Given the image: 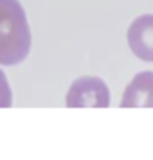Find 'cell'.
Segmentation results:
<instances>
[{
    "instance_id": "obj_1",
    "label": "cell",
    "mask_w": 153,
    "mask_h": 160,
    "mask_svg": "<svg viewBox=\"0 0 153 160\" xmlns=\"http://www.w3.org/2000/svg\"><path fill=\"white\" fill-rule=\"evenodd\" d=\"M31 51L29 22L18 0H0V65H18Z\"/></svg>"
},
{
    "instance_id": "obj_2",
    "label": "cell",
    "mask_w": 153,
    "mask_h": 160,
    "mask_svg": "<svg viewBox=\"0 0 153 160\" xmlns=\"http://www.w3.org/2000/svg\"><path fill=\"white\" fill-rule=\"evenodd\" d=\"M69 108H106L110 106V92L99 78H79L67 94Z\"/></svg>"
},
{
    "instance_id": "obj_3",
    "label": "cell",
    "mask_w": 153,
    "mask_h": 160,
    "mask_svg": "<svg viewBox=\"0 0 153 160\" xmlns=\"http://www.w3.org/2000/svg\"><path fill=\"white\" fill-rule=\"evenodd\" d=\"M128 45L137 58L153 63V15H142L131 22Z\"/></svg>"
},
{
    "instance_id": "obj_4",
    "label": "cell",
    "mask_w": 153,
    "mask_h": 160,
    "mask_svg": "<svg viewBox=\"0 0 153 160\" xmlns=\"http://www.w3.org/2000/svg\"><path fill=\"white\" fill-rule=\"evenodd\" d=\"M121 108H153V72H139L126 87Z\"/></svg>"
},
{
    "instance_id": "obj_5",
    "label": "cell",
    "mask_w": 153,
    "mask_h": 160,
    "mask_svg": "<svg viewBox=\"0 0 153 160\" xmlns=\"http://www.w3.org/2000/svg\"><path fill=\"white\" fill-rule=\"evenodd\" d=\"M13 104V94H11V87H9L6 74L0 68V108H11Z\"/></svg>"
}]
</instances>
